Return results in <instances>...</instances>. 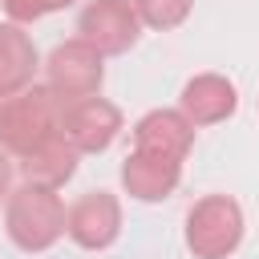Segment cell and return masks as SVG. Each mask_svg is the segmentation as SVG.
<instances>
[{
  "label": "cell",
  "mask_w": 259,
  "mask_h": 259,
  "mask_svg": "<svg viewBox=\"0 0 259 259\" xmlns=\"http://www.w3.org/2000/svg\"><path fill=\"white\" fill-rule=\"evenodd\" d=\"M57 121H61V101L49 93V85L20 89L0 101V150L28 154L32 146L57 134Z\"/></svg>",
  "instance_id": "obj_1"
},
{
  "label": "cell",
  "mask_w": 259,
  "mask_h": 259,
  "mask_svg": "<svg viewBox=\"0 0 259 259\" xmlns=\"http://www.w3.org/2000/svg\"><path fill=\"white\" fill-rule=\"evenodd\" d=\"M4 227L8 239L20 251H45L49 243H57V235L65 231V206L49 186H32L24 182L20 190L8 194L4 206Z\"/></svg>",
  "instance_id": "obj_2"
},
{
  "label": "cell",
  "mask_w": 259,
  "mask_h": 259,
  "mask_svg": "<svg viewBox=\"0 0 259 259\" xmlns=\"http://www.w3.org/2000/svg\"><path fill=\"white\" fill-rule=\"evenodd\" d=\"M243 239L239 202L227 194H206L186 210V247L198 259H223Z\"/></svg>",
  "instance_id": "obj_3"
},
{
  "label": "cell",
  "mask_w": 259,
  "mask_h": 259,
  "mask_svg": "<svg viewBox=\"0 0 259 259\" xmlns=\"http://www.w3.org/2000/svg\"><path fill=\"white\" fill-rule=\"evenodd\" d=\"M45 77H49V93L61 105L77 101V97H93L101 85V53L93 45H85L81 36L61 40L45 61Z\"/></svg>",
  "instance_id": "obj_4"
},
{
  "label": "cell",
  "mask_w": 259,
  "mask_h": 259,
  "mask_svg": "<svg viewBox=\"0 0 259 259\" xmlns=\"http://www.w3.org/2000/svg\"><path fill=\"white\" fill-rule=\"evenodd\" d=\"M117 130H121V113H117V105L105 101V97H77V101H65V105H61L57 134H61L77 154L105 150Z\"/></svg>",
  "instance_id": "obj_5"
},
{
  "label": "cell",
  "mask_w": 259,
  "mask_h": 259,
  "mask_svg": "<svg viewBox=\"0 0 259 259\" xmlns=\"http://www.w3.org/2000/svg\"><path fill=\"white\" fill-rule=\"evenodd\" d=\"M138 12L130 0H89L77 16V32L85 45H93L101 57L105 53H125L138 40Z\"/></svg>",
  "instance_id": "obj_6"
},
{
  "label": "cell",
  "mask_w": 259,
  "mask_h": 259,
  "mask_svg": "<svg viewBox=\"0 0 259 259\" xmlns=\"http://www.w3.org/2000/svg\"><path fill=\"white\" fill-rule=\"evenodd\" d=\"M117 227H121V206H117V198H113L109 190H85V194L65 210V231H69V239H73L77 247H85V251L109 247L113 235H117Z\"/></svg>",
  "instance_id": "obj_7"
},
{
  "label": "cell",
  "mask_w": 259,
  "mask_h": 259,
  "mask_svg": "<svg viewBox=\"0 0 259 259\" xmlns=\"http://www.w3.org/2000/svg\"><path fill=\"white\" fill-rule=\"evenodd\" d=\"M190 138H194V125L178 109H150L134 125V150H150L174 162H182V154L190 150Z\"/></svg>",
  "instance_id": "obj_8"
},
{
  "label": "cell",
  "mask_w": 259,
  "mask_h": 259,
  "mask_svg": "<svg viewBox=\"0 0 259 259\" xmlns=\"http://www.w3.org/2000/svg\"><path fill=\"white\" fill-rule=\"evenodd\" d=\"M235 109V85L219 73H198L182 85V117L190 125H210L223 121Z\"/></svg>",
  "instance_id": "obj_9"
},
{
  "label": "cell",
  "mask_w": 259,
  "mask_h": 259,
  "mask_svg": "<svg viewBox=\"0 0 259 259\" xmlns=\"http://www.w3.org/2000/svg\"><path fill=\"white\" fill-rule=\"evenodd\" d=\"M174 182H178V162L174 158H162V154H150V150H134L121 162V186L142 202L166 198L174 190Z\"/></svg>",
  "instance_id": "obj_10"
},
{
  "label": "cell",
  "mask_w": 259,
  "mask_h": 259,
  "mask_svg": "<svg viewBox=\"0 0 259 259\" xmlns=\"http://www.w3.org/2000/svg\"><path fill=\"white\" fill-rule=\"evenodd\" d=\"M73 166H77V150H73L61 134H53V138H45L40 146H32L28 154H20V174H24V182L49 186V190H57L61 182H69V178H73Z\"/></svg>",
  "instance_id": "obj_11"
},
{
  "label": "cell",
  "mask_w": 259,
  "mask_h": 259,
  "mask_svg": "<svg viewBox=\"0 0 259 259\" xmlns=\"http://www.w3.org/2000/svg\"><path fill=\"white\" fill-rule=\"evenodd\" d=\"M32 65H36L32 40L16 24H0V101L24 89V81L32 77Z\"/></svg>",
  "instance_id": "obj_12"
},
{
  "label": "cell",
  "mask_w": 259,
  "mask_h": 259,
  "mask_svg": "<svg viewBox=\"0 0 259 259\" xmlns=\"http://www.w3.org/2000/svg\"><path fill=\"white\" fill-rule=\"evenodd\" d=\"M130 4H134L138 20L150 28H174L190 12V0H130Z\"/></svg>",
  "instance_id": "obj_13"
},
{
  "label": "cell",
  "mask_w": 259,
  "mask_h": 259,
  "mask_svg": "<svg viewBox=\"0 0 259 259\" xmlns=\"http://www.w3.org/2000/svg\"><path fill=\"white\" fill-rule=\"evenodd\" d=\"M0 4H4V12L12 20H36V16L53 12V8H65L69 0H0Z\"/></svg>",
  "instance_id": "obj_14"
},
{
  "label": "cell",
  "mask_w": 259,
  "mask_h": 259,
  "mask_svg": "<svg viewBox=\"0 0 259 259\" xmlns=\"http://www.w3.org/2000/svg\"><path fill=\"white\" fill-rule=\"evenodd\" d=\"M8 178H12V162H8V154L0 150V194H8Z\"/></svg>",
  "instance_id": "obj_15"
}]
</instances>
